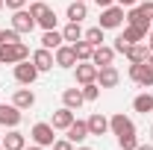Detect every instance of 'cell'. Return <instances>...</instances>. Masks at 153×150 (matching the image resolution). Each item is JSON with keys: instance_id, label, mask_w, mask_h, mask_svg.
Segmentation results:
<instances>
[{"instance_id": "obj_1", "label": "cell", "mask_w": 153, "mask_h": 150, "mask_svg": "<svg viewBox=\"0 0 153 150\" xmlns=\"http://www.w3.org/2000/svg\"><path fill=\"white\" fill-rule=\"evenodd\" d=\"M30 15L36 18V24L41 27V30H56V12H53L47 3L33 0V3H30Z\"/></svg>"}, {"instance_id": "obj_2", "label": "cell", "mask_w": 153, "mask_h": 150, "mask_svg": "<svg viewBox=\"0 0 153 150\" xmlns=\"http://www.w3.org/2000/svg\"><path fill=\"white\" fill-rule=\"evenodd\" d=\"M124 21H127V15H124V6L112 3V6L100 9V24H97V27H103V30H118Z\"/></svg>"}, {"instance_id": "obj_3", "label": "cell", "mask_w": 153, "mask_h": 150, "mask_svg": "<svg viewBox=\"0 0 153 150\" xmlns=\"http://www.w3.org/2000/svg\"><path fill=\"white\" fill-rule=\"evenodd\" d=\"M130 79L141 88H150L153 85V68L147 62H130Z\"/></svg>"}, {"instance_id": "obj_4", "label": "cell", "mask_w": 153, "mask_h": 150, "mask_svg": "<svg viewBox=\"0 0 153 150\" xmlns=\"http://www.w3.org/2000/svg\"><path fill=\"white\" fill-rule=\"evenodd\" d=\"M53 124H44V121H38L36 127L30 130V138H33V144H41V147H53V141H56V135H53Z\"/></svg>"}, {"instance_id": "obj_5", "label": "cell", "mask_w": 153, "mask_h": 150, "mask_svg": "<svg viewBox=\"0 0 153 150\" xmlns=\"http://www.w3.org/2000/svg\"><path fill=\"white\" fill-rule=\"evenodd\" d=\"M15 82H21V85H33L38 79V68L33 65V59H24V62H18L15 65Z\"/></svg>"}, {"instance_id": "obj_6", "label": "cell", "mask_w": 153, "mask_h": 150, "mask_svg": "<svg viewBox=\"0 0 153 150\" xmlns=\"http://www.w3.org/2000/svg\"><path fill=\"white\" fill-rule=\"evenodd\" d=\"M24 59H30V47L24 41H15V44H6L3 47V65H18Z\"/></svg>"}, {"instance_id": "obj_7", "label": "cell", "mask_w": 153, "mask_h": 150, "mask_svg": "<svg viewBox=\"0 0 153 150\" xmlns=\"http://www.w3.org/2000/svg\"><path fill=\"white\" fill-rule=\"evenodd\" d=\"M53 59H56V68H76V53H74V44H59L53 50Z\"/></svg>"}, {"instance_id": "obj_8", "label": "cell", "mask_w": 153, "mask_h": 150, "mask_svg": "<svg viewBox=\"0 0 153 150\" xmlns=\"http://www.w3.org/2000/svg\"><path fill=\"white\" fill-rule=\"evenodd\" d=\"M109 130H112L118 138H121V135H135V124H133L124 112H118V115L109 118Z\"/></svg>"}, {"instance_id": "obj_9", "label": "cell", "mask_w": 153, "mask_h": 150, "mask_svg": "<svg viewBox=\"0 0 153 150\" xmlns=\"http://www.w3.org/2000/svg\"><path fill=\"white\" fill-rule=\"evenodd\" d=\"M12 27L18 30L21 36H27V33L36 30V18L30 15V9H15V15H12Z\"/></svg>"}, {"instance_id": "obj_10", "label": "cell", "mask_w": 153, "mask_h": 150, "mask_svg": "<svg viewBox=\"0 0 153 150\" xmlns=\"http://www.w3.org/2000/svg\"><path fill=\"white\" fill-rule=\"evenodd\" d=\"M21 118H24V112H21L15 103H9V106L0 103V127H9V130H12V127L21 124Z\"/></svg>"}, {"instance_id": "obj_11", "label": "cell", "mask_w": 153, "mask_h": 150, "mask_svg": "<svg viewBox=\"0 0 153 150\" xmlns=\"http://www.w3.org/2000/svg\"><path fill=\"white\" fill-rule=\"evenodd\" d=\"M97 68L94 62H76V68H74V76H76V82L79 85H85V82H97Z\"/></svg>"}, {"instance_id": "obj_12", "label": "cell", "mask_w": 153, "mask_h": 150, "mask_svg": "<svg viewBox=\"0 0 153 150\" xmlns=\"http://www.w3.org/2000/svg\"><path fill=\"white\" fill-rule=\"evenodd\" d=\"M30 59H33V65L38 68V74H44V71H53V65H56L53 50H44V47H38V50H36Z\"/></svg>"}, {"instance_id": "obj_13", "label": "cell", "mask_w": 153, "mask_h": 150, "mask_svg": "<svg viewBox=\"0 0 153 150\" xmlns=\"http://www.w3.org/2000/svg\"><path fill=\"white\" fill-rule=\"evenodd\" d=\"M118 82H121V74H118L115 65H106V68L97 71V85H100V88H115Z\"/></svg>"}, {"instance_id": "obj_14", "label": "cell", "mask_w": 153, "mask_h": 150, "mask_svg": "<svg viewBox=\"0 0 153 150\" xmlns=\"http://www.w3.org/2000/svg\"><path fill=\"white\" fill-rule=\"evenodd\" d=\"M147 30H150V27H135V24H127V27H124V33H121V38H124L127 44H141V41L147 38Z\"/></svg>"}, {"instance_id": "obj_15", "label": "cell", "mask_w": 153, "mask_h": 150, "mask_svg": "<svg viewBox=\"0 0 153 150\" xmlns=\"http://www.w3.org/2000/svg\"><path fill=\"white\" fill-rule=\"evenodd\" d=\"M12 103L18 106L21 112H24V109H33V106H36V94H33V88H15Z\"/></svg>"}, {"instance_id": "obj_16", "label": "cell", "mask_w": 153, "mask_h": 150, "mask_svg": "<svg viewBox=\"0 0 153 150\" xmlns=\"http://www.w3.org/2000/svg\"><path fill=\"white\" fill-rule=\"evenodd\" d=\"M74 121H76V118H74V109L62 106V109H56V112H53V121H50V124H53V130H68Z\"/></svg>"}, {"instance_id": "obj_17", "label": "cell", "mask_w": 153, "mask_h": 150, "mask_svg": "<svg viewBox=\"0 0 153 150\" xmlns=\"http://www.w3.org/2000/svg\"><path fill=\"white\" fill-rule=\"evenodd\" d=\"M85 124H88V135H106L109 132V118L100 115V112H94Z\"/></svg>"}, {"instance_id": "obj_18", "label": "cell", "mask_w": 153, "mask_h": 150, "mask_svg": "<svg viewBox=\"0 0 153 150\" xmlns=\"http://www.w3.org/2000/svg\"><path fill=\"white\" fill-rule=\"evenodd\" d=\"M91 62H94L97 68H106V65H112V62H115V47H106V44L94 47V53H91Z\"/></svg>"}, {"instance_id": "obj_19", "label": "cell", "mask_w": 153, "mask_h": 150, "mask_svg": "<svg viewBox=\"0 0 153 150\" xmlns=\"http://www.w3.org/2000/svg\"><path fill=\"white\" fill-rule=\"evenodd\" d=\"M65 135H68V141L79 144V141H85V138H88V124H85V121H74V124L65 130Z\"/></svg>"}, {"instance_id": "obj_20", "label": "cell", "mask_w": 153, "mask_h": 150, "mask_svg": "<svg viewBox=\"0 0 153 150\" xmlns=\"http://www.w3.org/2000/svg\"><path fill=\"white\" fill-rule=\"evenodd\" d=\"M24 147H27V135L12 127L6 132V138H3V150H24Z\"/></svg>"}, {"instance_id": "obj_21", "label": "cell", "mask_w": 153, "mask_h": 150, "mask_svg": "<svg viewBox=\"0 0 153 150\" xmlns=\"http://www.w3.org/2000/svg\"><path fill=\"white\" fill-rule=\"evenodd\" d=\"M65 18H68V21H76V24H82V21L88 18V6H85L82 0H74V3L68 6V12H65Z\"/></svg>"}, {"instance_id": "obj_22", "label": "cell", "mask_w": 153, "mask_h": 150, "mask_svg": "<svg viewBox=\"0 0 153 150\" xmlns=\"http://www.w3.org/2000/svg\"><path fill=\"white\" fill-rule=\"evenodd\" d=\"M82 103H85V97H82L79 88H65V91H62V106H68V109H79Z\"/></svg>"}, {"instance_id": "obj_23", "label": "cell", "mask_w": 153, "mask_h": 150, "mask_svg": "<svg viewBox=\"0 0 153 150\" xmlns=\"http://www.w3.org/2000/svg\"><path fill=\"white\" fill-rule=\"evenodd\" d=\"M59 44H65V38L59 30H44V36H41V47L44 50H56Z\"/></svg>"}, {"instance_id": "obj_24", "label": "cell", "mask_w": 153, "mask_h": 150, "mask_svg": "<svg viewBox=\"0 0 153 150\" xmlns=\"http://www.w3.org/2000/svg\"><path fill=\"white\" fill-rule=\"evenodd\" d=\"M124 56L130 59V62H147V56H150V50H147V44L141 41V44H130Z\"/></svg>"}, {"instance_id": "obj_25", "label": "cell", "mask_w": 153, "mask_h": 150, "mask_svg": "<svg viewBox=\"0 0 153 150\" xmlns=\"http://www.w3.org/2000/svg\"><path fill=\"white\" fill-rule=\"evenodd\" d=\"M74 53L79 62H91V53H94V47L85 41V38H79V41H74Z\"/></svg>"}, {"instance_id": "obj_26", "label": "cell", "mask_w": 153, "mask_h": 150, "mask_svg": "<svg viewBox=\"0 0 153 150\" xmlns=\"http://www.w3.org/2000/svg\"><path fill=\"white\" fill-rule=\"evenodd\" d=\"M133 109L135 112H141V115H147V112H153V94H138V97H135L133 100Z\"/></svg>"}, {"instance_id": "obj_27", "label": "cell", "mask_w": 153, "mask_h": 150, "mask_svg": "<svg viewBox=\"0 0 153 150\" xmlns=\"http://www.w3.org/2000/svg\"><path fill=\"white\" fill-rule=\"evenodd\" d=\"M62 38H65L68 44H74V41H79V38H82V27H79L76 21H68V27L62 30Z\"/></svg>"}, {"instance_id": "obj_28", "label": "cell", "mask_w": 153, "mask_h": 150, "mask_svg": "<svg viewBox=\"0 0 153 150\" xmlns=\"http://www.w3.org/2000/svg\"><path fill=\"white\" fill-rule=\"evenodd\" d=\"M82 38H85L91 47H100V44H103V27H91V30H85Z\"/></svg>"}, {"instance_id": "obj_29", "label": "cell", "mask_w": 153, "mask_h": 150, "mask_svg": "<svg viewBox=\"0 0 153 150\" xmlns=\"http://www.w3.org/2000/svg\"><path fill=\"white\" fill-rule=\"evenodd\" d=\"M79 91L85 97V103H94L97 97H100V85L97 82H85V85H79Z\"/></svg>"}, {"instance_id": "obj_30", "label": "cell", "mask_w": 153, "mask_h": 150, "mask_svg": "<svg viewBox=\"0 0 153 150\" xmlns=\"http://www.w3.org/2000/svg\"><path fill=\"white\" fill-rule=\"evenodd\" d=\"M127 24H135V27H150V21L138 12V6H130V12H127Z\"/></svg>"}, {"instance_id": "obj_31", "label": "cell", "mask_w": 153, "mask_h": 150, "mask_svg": "<svg viewBox=\"0 0 153 150\" xmlns=\"http://www.w3.org/2000/svg\"><path fill=\"white\" fill-rule=\"evenodd\" d=\"M15 41H21V33L15 30V27H9V30H0V47H6V44H15Z\"/></svg>"}, {"instance_id": "obj_32", "label": "cell", "mask_w": 153, "mask_h": 150, "mask_svg": "<svg viewBox=\"0 0 153 150\" xmlns=\"http://www.w3.org/2000/svg\"><path fill=\"white\" fill-rule=\"evenodd\" d=\"M118 147L121 150H135L138 147V138H135V135H121V138H118Z\"/></svg>"}, {"instance_id": "obj_33", "label": "cell", "mask_w": 153, "mask_h": 150, "mask_svg": "<svg viewBox=\"0 0 153 150\" xmlns=\"http://www.w3.org/2000/svg\"><path fill=\"white\" fill-rule=\"evenodd\" d=\"M135 6H138V12H141L147 21H153V0H147V3H135Z\"/></svg>"}, {"instance_id": "obj_34", "label": "cell", "mask_w": 153, "mask_h": 150, "mask_svg": "<svg viewBox=\"0 0 153 150\" xmlns=\"http://www.w3.org/2000/svg\"><path fill=\"white\" fill-rule=\"evenodd\" d=\"M76 144L74 141H68V138H56V141H53V150H74Z\"/></svg>"}, {"instance_id": "obj_35", "label": "cell", "mask_w": 153, "mask_h": 150, "mask_svg": "<svg viewBox=\"0 0 153 150\" xmlns=\"http://www.w3.org/2000/svg\"><path fill=\"white\" fill-rule=\"evenodd\" d=\"M3 3H6V9H12V12H15V9H24V3H27V0H3Z\"/></svg>"}, {"instance_id": "obj_36", "label": "cell", "mask_w": 153, "mask_h": 150, "mask_svg": "<svg viewBox=\"0 0 153 150\" xmlns=\"http://www.w3.org/2000/svg\"><path fill=\"white\" fill-rule=\"evenodd\" d=\"M127 47H130V44H127L124 38H115V53H127Z\"/></svg>"}, {"instance_id": "obj_37", "label": "cell", "mask_w": 153, "mask_h": 150, "mask_svg": "<svg viewBox=\"0 0 153 150\" xmlns=\"http://www.w3.org/2000/svg\"><path fill=\"white\" fill-rule=\"evenodd\" d=\"M144 44H147V50H150V53H153V27H150V30H147V38H144Z\"/></svg>"}, {"instance_id": "obj_38", "label": "cell", "mask_w": 153, "mask_h": 150, "mask_svg": "<svg viewBox=\"0 0 153 150\" xmlns=\"http://www.w3.org/2000/svg\"><path fill=\"white\" fill-rule=\"evenodd\" d=\"M115 3H118V6H124V9H130V6H135V3H138V0H115Z\"/></svg>"}, {"instance_id": "obj_39", "label": "cell", "mask_w": 153, "mask_h": 150, "mask_svg": "<svg viewBox=\"0 0 153 150\" xmlns=\"http://www.w3.org/2000/svg\"><path fill=\"white\" fill-rule=\"evenodd\" d=\"M94 3H97V6H100V9H106V6H112L115 0H94Z\"/></svg>"}, {"instance_id": "obj_40", "label": "cell", "mask_w": 153, "mask_h": 150, "mask_svg": "<svg viewBox=\"0 0 153 150\" xmlns=\"http://www.w3.org/2000/svg\"><path fill=\"white\" fill-rule=\"evenodd\" d=\"M135 150H153V144H138Z\"/></svg>"}, {"instance_id": "obj_41", "label": "cell", "mask_w": 153, "mask_h": 150, "mask_svg": "<svg viewBox=\"0 0 153 150\" xmlns=\"http://www.w3.org/2000/svg\"><path fill=\"white\" fill-rule=\"evenodd\" d=\"M24 150H47V147H41V144H33V147H24Z\"/></svg>"}, {"instance_id": "obj_42", "label": "cell", "mask_w": 153, "mask_h": 150, "mask_svg": "<svg viewBox=\"0 0 153 150\" xmlns=\"http://www.w3.org/2000/svg\"><path fill=\"white\" fill-rule=\"evenodd\" d=\"M147 65H150V68H153V53H150V56H147Z\"/></svg>"}, {"instance_id": "obj_43", "label": "cell", "mask_w": 153, "mask_h": 150, "mask_svg": "<svg viewBox=\"0 0 153 150\" xmlns=\"http://www.w3.org/2000/svg\"><path fill=\"white\" fill-rule=\"evenodd\" d=\"M0 65H3V47H0Z\"/></svg>"}, {"instance_id": "obj_44", "label": "cell", "mask_w": 153, "mask_h": 150, "mask_svg": "<svg viewBox=\"0 0 153 150\" xmlns=\"http://www.w3.org/2000/svg\"><path fill=\"white\" fill-rule=\"evenodd\" d=\"M74 150H91V147H74Z\"/></svg>"}, {"instance_id": "obj_45", "label": "cell", "mask_w": 153, "mask_h": 150, "mask_svg": "<svg viewBox=\"0 0 153 150\" xmlns=\"http://www.w3.org/2000/svg\"><path fill=\"white\" fill-rule=\"evenodd\" d=\"M3 6H6V3H3V0H0V12H3Z\"/></svg>"}, {"instance_id": "obj_46", "label": "cell", "mask_w": 153, "mask_h": 150, "mask_svg": "<svg viewBox=\"0 0 153 150\" xmlns=\"http://www.w3.org/2000/svg\"><path fill=\"white\" fill-rule=\"evenodd\" d=\"M150 138H153V124H150Z\"/></svg>"}, {"instance_id": "obj_47", "label": "cell", "mask_w": 153, "mask_h": 150, "mask_svg": "<svg viewBox=\"0 0 153 150\" xmlns=\"http://www.w3.org/2000/svg\"><path fill=\"white\" fill-rule=\"evenodd\" d=\"M0 150H3V141H0Z\"/></svg>"}, {"instance_id": "obj_48", "label": "cell", "mask_w": 153, "mask_h": 150, "mask_svg": "<svg viewBox=\"0 0 153 150\" xmlns=\"http://www.w3.org/2000/svg\"><path fill=\"white\" fill-rule=\"evenodd\" d=\"M27 3H33V0H27Z\"/></svg>"}, {"instance_id": "obj_49", "label": "cell", "mask_w": 153, "mask_h": 150, "mask_svg": "<svg viewBox=\"0 0 153 150\" xmlns=\"http://www.w3.org/2000/svg\"><path fill=\"white\" fill-rule=\"evenodd\" d=\"M82 3H88V0H82Z\"/></svg>"}, {"instance_id": "obj_50", "label": "cell", "mask_w": 153, "mask_h": 150, "mask_svg": "<svg viewBox=\"0 0 153 150\" xmlns=\"http://www.w3.org/2000/svg\"><path fill=\"white\" fill-rule=\"evenodd\" d=\"M150 27H153V21H150Z\"/></svg>"}]
</instances>
